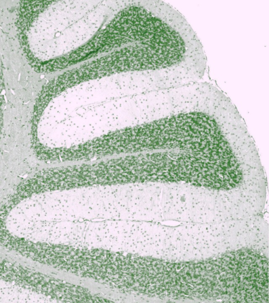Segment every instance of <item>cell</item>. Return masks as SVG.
I'll return each mask as SVG.
<instances>
[{
    "mask_svg": "<svg viewBox=\"0 0 269 303\" xmlns=\"http://www.w3.org/2000/svg\"><path fill=\"white\" fill-rule=\"evenodd\" d=\"M162 90L157 73L135 71L48 92L35 108V138L43 147L68 149L144 126L158 119Z\"/></svg>",
    "mask_w": 269,
    "mask_h": 303,
    "instance_id": "cell-1",
    "label": "cell"
},
{
    "mask_svg": "<svg viewBox=\"0 0 269 303\" xmlns=\"http://www.w3.org/2000/svg\"><path fill=\"white\" fill-rule=\"evenodd\" d=\"M117 10L116 1L20 2L17 33L30 65L49 74L56 61L90 40Z\"/></svg>",
    "mask_w": 269,
    "mask_h": 303,
    "instance_id": "cell-2",
    "label": "cell"
},
{
    "mask_svg": "<svg viewBox=\"0 0 269 303\" xmlns=\"http://www.w3.org/2000/svg\"><path fill=\"white\" fill-rule=\"evenodd\" d=\"M164 56L160 33L137 14L122 10L67 58L70 77L80 83L123 73L154 72L161 68Z\"/></svg>",
    "mask_w": 269,
    "mask_h": 303,
    "instance_id": "cell-3",
    "label": "cell"
},
{
    "mask_svg": "<svg viewBox=\"0 0 269 303\" xmlns=\"http://www.w3.org/2000/svg\"><path fill=\"white\" fill-rule=\"evenodd\" d=\"M155 210L154 188L147 181L61 189L54 204L58 221L153 222Z\"/></svg>",
    "mask_w": 269,
    "mask_h": 303,
    "instance_id": "cell-4",
    "label": "cell"
},
{
    "mask_svg": "<svg viewBox=\"0 0 269 303\" xmlns=\"http://www.w3.org/2000/svg\"><path fill=\"white\" fill-rule=\"evenodd\" d=\"M245 274L233 252L205 260H167L161 286L164 297H195L234 301L244 286Z\"/></svg>",
    "mask_w": 269,
    "mask_h": 303,
    "instance_id": "cell-5",
    "label": "cell"
},
{
    "mask_svg": "<svg viewBox=\"0 0 269 303\" xmlns=\"http://www.w3.org/2000/svg\"><path fill=\"white\" fill-rule=\"evenodd\" d=\"M54 244L155 257L156 222L128 220L61 221L51 229Z\"/></svg>",
    "mask_w": 269,
    "mask_h": 303,
    "instance_id": "cell-6",
    "label": "cell"
},
{
    "mask_svg": "<svg viewBox=\"0 0 269 303\" xmlns=\"http://www.w3.org/2000/svg\"><path fill=\"white\" fill-rule=\"evenodd\" d=\"M45 296L0 277V303H48Z\"/></svg>",
    "mask_w": 269,
    "mask_h": 303,
    "instance_id": "cell-7",
    "label": "cell"
}]
</instances>
